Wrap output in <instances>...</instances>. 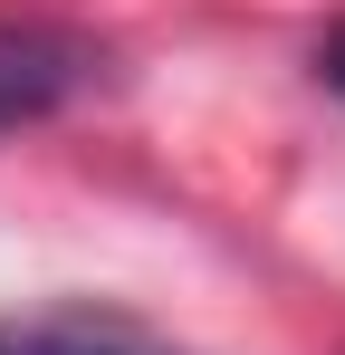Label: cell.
Listing matches in <instances>:
<instances>
[{
  "label": "cell",
  "mask_w": 345,
  "mask_h": 355,
  "mask_svg": "<svg viewBox=\"0 0 345 355\" xmlns=\"http://www.w3.org/2000/svg\"><path fill=\"white\" fill-rule=\"evenodd\" d=\"M106 77V49L67 19H0V135L67 116Z\"/></svg>",
  "instance_id": "obj_1"
},
{
  "label": "cell",
  "mask_w": 345,
  "mask_h": 355,
  "mask_svg": "<svg viewBox=\"0 0 345 355\" xmlns=\"http://www.w3.org/2000/svg\"><path fill=\"white\" fill-rule=\"evenodd\" d=\"M0 355H192V346L154 336V327L125 317V307L67 297V307H10V317H0Z\"/></svg>",
  "instance_id": "obj_2"
},
{
  "label": "cell",
  "mask_w": 345,
  "mask_h": 355,
  "mask_svg": "<svg viewBox=\"0 0 345 355\" xmlns=\"http://www.w3.org/2000/svg\"><path fill=\"white\" fill-rule=\"evenodd\" d=\"M317 77H326V87H336V96H345V29H336V39H326V49H317Z\"/></svg>",
  "instance_id": "obj_3"
}]
</instances>
